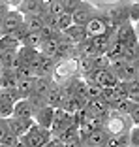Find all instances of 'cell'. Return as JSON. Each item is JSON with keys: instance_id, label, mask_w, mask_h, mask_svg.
I'll return each instance as SVG.
<instances>
[{"instance_id": "obj_14", "label": "cell", "mask_w": 139, "mask_h": 147, "mask_svg": "<svg viewBox=\"0 0 139 147\" xmlns=\"http://www.w3.org/2000/svg\"><path fill=\"white\" fill-rule=\"evenodd\" d=\"M38 51L43 57H49V59L58 61V40H43V42L39 43Z\"/></svg>"}, {"instance_id": "obj_18", "label": "cell", "mask_w": 139, "mask_h": 147, "mask_svg": "<svg viewBox=\"0 0 139 147\" xmlns=\"http://www.w3.org/2000/svg\"><path fill=\"white\" fill-rule=\"evenodd\" d=\"M92 70H94V61H92V57H79L77 59V74H79V78H87V76H90Z\"/></svg>"}, {"instance_id": "obj_7", "label": "cell", "mask_w": 139, "mask_h": 147, "mask_svg": "<svg viewBox=\"0 0 139 147\" xmlns=\"http://www.w3.org/2000/svg\"><path fill=\"white\" fill-rule=\"evenodd\" d=\"M21 25H23V15L17 11V9H9V11L6 13V17L2 19L0 34H9V36H11Z\"/></svg>"}, {"instance_id": "obj_28", "label": "cell", "mask_w": 139, "mask_h": 147, "mask_svg": "<svg viewBox=\"0 0 139 147\" xmlns=\"http://www.w3.org/2000/svg\"><path fill=\"white\" fill-rule=\"evenodd\" d=\"M128 98L132 102H137L139 104V81L134 79V81H128Z\"/></svg>"}, {"instance_id": "obj_16", "label": "cell", "mask_w": 139, "mask_h": 147, "mask_svg": "<svg viewBox=\"0 0 139 147\" xmlns=\"http://www.w3.org/2000/svg\"><path fill=\"white\" fill-rule=\"evenodd\" d=\"M105 140H107V132L104 128H96L90 132L87 140H85V147H104Z\"/></svg>"}, {"instance_id": "obj_9", "label": "cell", "mask_w": 139, "mask_h": 147, "mask_svg": "<svg viewBox=\"0 0 139 147\" xmlns=\"http://www.w3.org/2000/svg\"><path fill=\"white\" fill-rule=\"evenodd\" d=\"M17 11L21 15H43L45 6L39 0H21V4L17 6Z\"/></svg>"}, {"instance_id": "obj_8", "label": "cell", "mask_w": 139, "mask_h": 147, "mask_svg": "<svg viewBox=\"0 0 139 147\" xmlns=\"http://www.w3.org/2000/svg\"><path fill=\"white\" fill-rule=\"evenodd\" d=\"M8 123V130L11 132L13 136H17V138H23V136L30 130V126L34 125V119H17V117H8L6 119Z\"/></svg>"}, {"instance_id": "obj_44", "label": "cell", "mask_w": 139, "mask_h": 147, "mask_svg": "<svg viewBox=\"0 0 139 147\" xmlns=\"http://www.w3.org/2000/svg\"><path fill=\"white\" fill-rule=\"evenodd\" d=\"M0 28H2V17H0Z\"/></svg>"}, {"instance_id": "obj_4", "label": "cell", "mask_w": 139, "mask_h": 147, "mask_svg": "<svg viewBox=\"0 0 139 147\" xmlns=\"http://www.w3.org/2000/svg\"><path fill=\"white\" fill-rule=\"evenodd\" d=\"M98 15V8L87 0H83L81 4L75 8V11L72 13V17H74V25H81V26H87V23L90 19H94Z\"/></svg>"}, {"instance_id": "obj_15", "label": "cell", "mask_w": 139, "mask_h": 147, "mask_svg": "<svg viewBox=\"0 0 139 147\" xmlns=\"http://www.w3.org/2000/svg\"><path fill=\"white\" fill-rule=\"evenodd\" d=\"M34 87H36V78L19 79V83H17V94H19V100H26V98H28V96L34 92Z\"/></svg>"}, {"instance_id": "obj_3", "label": "cell", "mask_w": 139, "mask_h": 147, "mask_svg": "<svg viewBox=\"0 0 139 147\" xmlns=\"http://www.w3.org/2000/svg\"><path fill=\"white\" fill-rule=\"evenodd\" d=\"M77 74V59H60V61L55 62V68H53V81H64L68 78H75Z\"/></svg>"}, {"instance_id": "obj_37", "label": "cell", "mask_w": 139, "mask_h": 147, "mask_svg": "<svg viewBox=\"0 0 139 147\" xmlns=\"http://www.w3.org/2000/svg\"><path fill=\"white\" fill-rule=\"evenodd\" d=\"M130 147H139V126L130 128Z\"/></svg>"}, {"instance_id": "obj_1", "label": "cell", "mask_w": 139, "mask_h": 147, "mask_svg": "<svg viewBox=\"0 0 139 147\" xmlns=\"http://www.w3.org/2000/svg\"><path fill=\"white\" fill-rule=\"evenodd\" d=\"M132 126L134 125H132L130 117L120 115L117 111H109V115L105 117V123H104V130L107 132V136H118V134H124V132H130Z\"/></svg>"}, {"instance_id": "obj_41", "label": "cell", "mask_w": 139, "mask_h": 147, "mask_svg": "<svg viewBox=\"0 0 139 147\" xmlns=\"http://www.w3.org/2000/svg\"><path fill=\"white\" fill-rule=\"evenodd\" d=\"M132 64H134V68L137 70V74H139V57H137V59H135L134 62H132Z\"/></svg>"}, {"instance_id": "obj_21", "label": "cell", "mask_w": 139, "mask_h": 147, "mask_svg": "<svg viewBox=\"0 0 139 147\" xmlns=\"http://www.w3.org/2000/svg\"><path fill=\"white\" fill-rule=\"evenodd\" d=\"M122 53H124V45H122L118 40L111 38V45H109V49L105 51V57L109 59V62L117 61V59H122Z\"/></svg>"}, {"instance_id": "obj_10", "label": "cell", "mask_w": 139, "mask_h": 147, "mask_svg": "<svg viewBox=\"0 0 139 147\" xmlns=\"http://www.w3.org/2000/svg\"><path fill=\"white\" fill-rule=\"evenodd\" d=\"M36 115V109L32 108V104L28 100H17L13 104V115L11 117H17V119H34Z\"/></svg>"}, {"instance_id": "obj_22", "label": "cell", "mask_w": 139, "mask_h": 147, "mask_svg": "<svg viewBox=\"0 0 139 147\" xmlns=\"http://www.w3.org/2000/svg\"><path fill=\"white\" fill-rule=\"evenodd\" d=\"M135 78H137V70L134 68L132 62H126L124 68H122V72L118 74V81H134Z\"/></svg>"}, {"instance_id": "obj_33", "label": "cell", "mask_w": 139, "mask_h": 147, "mask_svg": "<svg viewBox=\"0 0 139 147\" xmlns=\"http://www.w3.org/2000/svg\"><path fill=\"white\" fill-rule=\"evenodd\" d=\"M60 2H62V6H64V11L66 13H74L75 8L81 4L83 0H60Z\"/></svg>"}, {"instance_id": "obj_29", "label": "cell", "mask_w": 139, "mask_h": 147, "mask_svg": "<svg viewBox=\"0 0 139 147\" xmlns=\"http://www.w3.org/2000/svg\"><path fill=\"white\" fill-rule=\"evenodd\" d=\"M128 17H130V23L139 21V2L137 0H130V6H128Z\"/></svg>"}, {"instance_id": "obj_11", "label": "cell", "mask_w": 139, "mask_h": 147, "mask_svg": "<svg viewBox=\"0 0 139 147\" xmlns=\"http://www.w3.org/2000/svg\"><path fill=\"white\" fill-rule=\"evenodd\" d=\"M62 100H64V96H62V91L60 87H58L57 81L51 83V89H49V92L45 94V104L51 106L53 109H58L62 106Z\"/></svg>"}, {"instance_id": "obj_23", "label": "cell", "mask_w": 139, "mask_h": 147, "mask_svg": "<svg viewBox=\"0 0 139 147\" xmlns=\"http://www.w3.org/2000/svg\"><path fill=\"white\" fill-rule=\"evenodd\" d=\"M41 42H43V38H41V34H39V32H28V34H26V38L23 40L21 45H26V47H34V49H38Z\"/></svg>"}, {"instance_id": "obj_36", "label": "cell", "mask_w": 139, "mask_h": 147, "mask_svg": "<svg viewBox=\"0 0 139 147\" xmlns=\"http://www.w3.org/2000/svg\"><path fill=\"white\" fill-rule=\"evenodd\" d=\"M17 142H19L17 136H13L11 132H8V134L4 136V140H2L0 145H4V147H15V145H17Z\"/></svg>"}, {"instance_id": "obj_19", "label": "cell", "mask_w": 139, "mask_h": 147, "mask_svg": "<svg viewBox=\"0 0 139 147\" xmlns=\"http://www.w3.org/2000/svg\"><path fill=\"white\" fill-rule=\"evenodd\" d=\"M92 40V45L96 49V55H105V51L109 49L111 45V36L109 34H104V36H96V38H90Z\"/></svg>"}, {"instance_id": "obj_31", "label": "cell", "mask_w": 139, "mask_h": 147, "mask_svg": "<svg viewBox=\"0 0 139 147\" xmlns=\"http://www.w3.org/2000/svg\"><path fill=\"white\" fill-rule=\"evenodd\" d=\"M85 81H87V79H85ZM100 92H102V87H98L92 81H87V96H88V100L100 98Z\"/></svg>"}, {"instance_id": "obj_13", "label": "cell", "mask_w": 139, "mask_h": 147, "mask_svg": "<svg viewBox=\"0 0 139 147\" xmlns=\"http://www.w3.org/2000/svg\"><path fill=\"white\" fill-rule=\"evenodd\" d=\"M62 34H64L72 43H75V45H77V43H81L83 40L88 38V36H87V28H85V26H81V25H72L70 28H66Z\"/></svg>"}, {"instance_id": "obj_6", "label": "cell", "mask_w": 139, "mask_h": 147, "mask_svg": "<svg viewBox=\"0 0 139 147\" xmlns=\"http://www.w3.org/2000/svg\"><path fill=\"white\" fill-rule=\"evenodd\" d=\"M113 38H115V40H118V42H120L124 47L139 43V38H137V34H135V30H134V25H132L130 21L122 23V25L117 28V32H115Z\"/></svg>"}, {"instance_id": "obj_35", "label": "cell", "mask_w": 139, "mask_h": 147, "mask_svg": "<svg viewBox=\"0 0 139 147\" xmlns=\"http://www.w3.org/2000/svg\"><path fill=\"white\" fill-rule=\"evenodd\" d=\"M115 92L122 98H128V81H117L115 85Z\"/></svg>"}, {"instance_id": "obj_5", "label": "cell", "mask_w": 139, "mask_h": 147, "mask_svg": "<svg viewBox=\"0 0 139 147\" xmlns=\"http://www.w3.org/2000/svg\"><path fill=\"white\" fill-rule=\"evenodd\" d=\"M87 36L88 38H96V36H104L109 32V26H107V17H105L104 13L98 9V15H96L94 19H90V21L87 23Z\"/></svg>"}, {"instance_id": "obj_43", "label": "cell", "mask_w": 139, "mask_h": 147, "mask_svg": "<svg viewBox=\"0 0 139 147\" xmlns=\"http://www.w3.org/2000/svg\"><path fill=\"white\" fill-rule=\"evenodd\" d=\"M15 147H26V145H25V143H21V142H17V145H15Z\"/></svg>"}, {"instance_id": "obj_38", "label": "cell", "mask_w": 139, "mask_h": 147, "mask_svg": "<svg viewBox=\"0 0 139 147\" xmlns=\"http://www.w3.org/2000/svg\"><path fill=\"white\" fill-rule=\"evenodd\" d=\"M8 123H6V119H0V143H2V140H4V136L8 134Z\"/></svg>"}, {"instance_id": "obj_12", "label": "cell", "mask_w": 139, "mask_h": 147, "mask_svg": "<svg viewBox=\"0 0 139 147\" xmlns=\"http://www.w3.org/2000/svg\"><path fill=\"white\" fill-rule=\"evenodd\" d=\"M53 117H55V109L51 106H43V108H39L34 115V121L36 125L43 126V128H49L51 130V123H53Z\"/></svg>"}, {"instance_id": "obj_30", "label": "cell", "mask_w": 139, "mask_h": 147, "mask_svg": "<svg viewBox=\"0 0 139 147\" xmlns=\"http://www.w3.org/2000/svg\"><path fill=\"white\" fill-rule=\"evenodd\" d=\"M92 61H94V70H107L109 64H111L105 55H96L92 57Z\"/></svg>"}, {"instance_id": "obj_39", "label": "cell", "mask_w": 139, "mask_h": 147, "mask_svg": "<svg viewBox=\"0 0 139 147\" xmlns=\"http://www.w3.org/2000/svg\"><path fill=\"white\" fill-rule=\"evenodd\" d=\"M8 11H9V8L6 6V2H4V0H0V17L4 19V17H6V13H8Z\"/></svg>"}, {"instance_id": "obj_34", "label": "cell", "mask_w": 139, "mask_h": 147, "mask_svg": "<svg viewBox=\"0 0 139 147\" xmlns=\"http://www.w3.org/2000/svg\"><path fill=\"white\" fill-rule=\"evenodd\" d=\"M130 121H132V125L134 126H139V104L137 102H134V106H132V109H130Z\"/></svg>"}, {"instance_id": "obj_42", "label": "cell", "mask_w": 139, "mask_h": 147, "mask_svg": "<svg viewBox=\"0 0 139 147\" xmlns=\"http://www.w3.org/2000/svg\"><path fill=\"white\" fill-rule=\"evenodd\" d=\"M134 30H135V34H137V38H139V21L134 23Z\"/></svg>"}, {"instance_id": "obj_20", "label": "cell", "mask_w": 139, "mask_h": 147, "mask_svg": "<svg viewBox=\"0 0 139 147\" xmlns=\"http://www.w3.org/2000/svg\"><path fill=\"white\" fill-rule=\"evenodd\" d=\"M23 25L28 28V32H39L43 28V21L39 15H23Z\"/></svg>"}, {"instance_id": "obj_26", "label": "cell", "mask_w": 139, "mask_h": 147, "mask_svg": "<svg viewBox=\"0 0 139 147\" xmlns=\"http://www.w3.org/2000/svg\"><path fill=\"white\" fill-rule=\"evenodd\" d=\"M74 25V17H72V13H62V15H58L57 17V28L60 32H64L66 28H70V26Z\"/></svg>"}, {"instance_id": "obj_40", "label": "cell", "mask_w": 139, "mask_h": 147, "mask_svg": "<svg viewBox=\"0 0 139 147\" xmlns=\"http://www.w3.org/2000/svg\"><path fill=\"white\" fill-rule=\"evenodd\" d=\"M6 6H8L9 9H17V6L21 4V0H4Z\"/></svg>"}, {"instance_id": "obj_24", "label": "cell", "mask_w": 139, "mask_h": 147, "mask_svg": "<svg viewBox=\"0 0 139 147\" xmlns=\"http://www.w3.org/2000/svg\"><path fill=\"white\" fill-rule=\"evenodd\" d=\"M132 106H134V102H132L130 98H118V102H117V106H115V109L113 111H117V113H120V115H130V109H132Z\"/></svg>"}, {"instance_id": "obj_27", "label": "cell", "mask_w": 139, "mask_h": 147, "mask_svg": "<svg viewBox=\"0 0 139 147\" xmlns=\"http://www.w3.org/2000/svg\"><path fill=\"white\" fill-rule=\"evenodd\" d=\"M137 57H139V43L124 47V53H122V59H124L126 62H134L135 59H137Z\"/></svg>"}, {"instance_id": "obj_32", "label": "cell", "mask_w": 139, "mask_h": 147, "mask_svg": "<svg viewBox=\"0 0 139 147\" xmlns=\"http://www.w3.org/2000/svg\"><path fill=\"white\" fill-rule=\"evenodd\" d=\"M11 115H13V104L0 100V119H8Z\"/></svg>"}, {"instance_id": "obj_2", "label": "cell", "mask_w": 139, "mask_h": 147, "mask_svg": "<svg viewBox=\"0 0 139 147\" xmlns=\"http://www.w3.org/2000/svg\"><path fill=\"white\" fill-rule=\"evenodd\" d=\"M51 138H53L51 130L43 128V126H39V125L34 123V125L30 126V130H28L23 138H19V142L25 143L26 147H43Z\"/></svg>"}, {"instance_id": "obj_17", "label": "cell", "mask_w": 139, "mask_h": 147, "mask_svg": "<svg viewBox=\"0 0 139 147\" xmlns=\"http://www.w3.org/2000/svg\"><path fill=\"white\" fill-rule=\"evenodd\" d=\"M104 147H130V132H124L118 136H107Z\"/></svg>"}, {"instance_id": "obj_25", "label": "cell", "mask_w": 139, "mask_h": 147, "mask_svg": "<svg viewBox=\"0 0 139 147\" xmlns=\"http://www.w3.org/2000/svg\"><path fill=\"white\" fill-rule=\"evenodd\" d=\"M45 11L51 13L53 17H58V15H62V13H64V6H62L60 0H51V2H47V4H45Z\"/></svg>"}]
</instances>
